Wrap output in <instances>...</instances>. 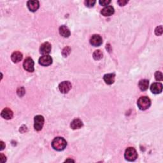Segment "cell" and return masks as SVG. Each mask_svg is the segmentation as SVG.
<instances>
[{"label": "cell", "mask_w": 163, "mask_h": 163, "mask_svg": "<svg viewBox=\"0 0 163 163\" xmlns=\"http://www.w3.org/2000/svg\"><path fill=\"white\" fill-rule=\"evenodd\" d=\"M67 146V142L62 137L55 138L52 142V148L57 151H62L65 149Z\"/></svg>", "instance_id": "cell-1"}, {"label": "cell", "mask_w": 163, "mask_h": 163, "mask_svg": "<svg viewBox=\"0 0 163 163\" xmlns=\"http://www.w3.org/2000/svg\"><path fill=\"white\" fill-rule=\"evenodd\" d=\"M137 104L141 110H145L150 107L151 104L150 99L147 96H142L138 100Z\"/></svg>", "instance_id": "cell-2"}, {"label": "cell", "mask_w": 163, "mask_h": 163, "mask_svg": "<svg viewBox=\"0 0 163 163\" xmlns=\"http://www.w3.org/2000/svg\"><path fill=\"white\" fill-rule=\"evenodd\" d=\"M124 157H125L127 161H134L138 157V153L137 150L133 148V147H128L125 151Z\"/></svg>", "instance_id": "cell-3"}, {"label": "cell", "mask_w": 163, "mask_h": 163, "mask_svg": "<svg viewBox=\"0 0 163 163\" xmlns=\"http://www.w3.org/2000/svg\"><path fill=\"white\" fill-rule=\"evenodd\" d=\"M34 129L39 131L42 129V127L44 126L45 119L44 117L41 115H36L34 117Z\"/></svg>", "instance_id": "cell-4"}, {"label": "cell", "mask_w": 163, "mask_h": 163, "mask_svg": "<svg viewBox=\"0 0 163 163\" xmlns=\"http://www.w3.org/2000/svg\"><path fill=\"white\" fill-rule=\"evenodd\" d=\"M34 61L31 57H28L24 60V63H23V66L25 70L29 72H33L34 70Z\"/></svg>", "instance_id": "cell-5"}, {"label": "cell", "mask_w": 163, "mask_h": 163, "mask_svg": "<svg viewBox=\"0 0 163 163\" xmlns=\"http://www.w3.org/2000/svg\"><path fill=\"white\" fill-rule=\"evenodd\" d=\"M71 84L69 81H64L59 85V89L62 93H67L71 89Z\"/></svg>", "instance_id": "cell-6"}, {"label": "cell", "mask_w": 163, "mask_h": 163, "mask_svg": "<svg viewBox=\"0 0 163 163\" xmlns=\"http://www.w3.org/2000/svg\"><path fill=\"white\" fill-rule=\"evenodd\" d=\"M38 62H39V64L43 66H48L52 63V58L49 55L43 56L40 58Z\"/></svg>", "instance_id": "cell-7"}, {"label": "cell", "mask_w": 163, "mask_h": 163, "mask_svg": "<svg viewBox=\"0 0 163 163\" xmlns=\"http://www.w3.org/2000/svg\"><path fill=\"white\" fill-rule=\"evenodd\" d=\"M91 44L94 46H99L102 44L103 40L102 38L99 34H94L90 39Z\"/></svg>", "instance_id": "cell-8"}, {"label": "cell", "mask_w": 163, "mask_h": 163, "mask_svg": "<svg viewBox=\"0 0 163 163\" xmlns=\"http://www.w3.org/2000/svg\"><path fill=\"white\" fill-rule=\"evenodd\" d=\"M51 49H52L51 45H50L49 42H45L43 44H41L40 49V51L41 54L45 56V55H47V54H49L50 52H51Z\"/></svg>", "instance_id": "cell-9"}, {"label": "cell", "mask_w": 163, "mask_h": 163, "mask_svg": "<svg viewBox=\"0 0 163 163\" xmlns=\"http://www.w3.org/2000/svg\"><path fill=\"white\" fill-rule=\"evenodd\" d=\"M150 91L155 94H158L162 91V84L159 82L154 83L150 87Z\"/></svg>", "instance_id": "cell-10"}, {"label": "cell", "mask_w": 163, "mask_h": 163, "mask_svg": "<svg viewBox=\"0 0 163 163\" xmlns=\"http://www.w3.org/2000/svg\"><path fill=\"white\" fill-rule=\"evenodd\" d=\"M115 12L114 8L112 6H107L102 10L101 14L104 17H109L113 15Z\"/></svg>", "instance_id": "cell-11"}, {"label": "cell", "mask_w": 163, "mask_h": 163, "mask_svg": "<svg viewBox=\"0 0 163 163\" xmlns=\"http://www.w3.org/2000/svg\"><path fill=\"white\" fill-rule=\"evenodd\" d=\"M28 7L31 11L34 12L40 7V3L38 1H28Z\"/></svg>", "instance_id": "cell-12"}, {"label": "cell", "mask_w": 163, "mask_h": 163, "mask_svg": "<svg viewBox=\"0 0 163 163\" xmlns=\"http://www.w3.org/2000/svg\"><path fill=\"white\" fill-rule=\"evenodd\" d=\"M13 112L11 110H10V108H5V109H3L1 112V117L5 119H6V120H10L11 119V118L13 117Z\"/></svg>", "instance_id": "cell-13"}, {"label": "cell", "mask_w": 163, "mask_h": 163, "mask_svg": "<svg viewBox=\"0 0 163 163\" xmlns=\"http://www.w3.org/2000/svg\"><path fill=\"white\" fill-rule=\"evenodd\" d=\"M115 75L114 73H108V74L104 75L103 76V80L105 82V83L108 85H112L115 82Z\"/></svg>", "instance_id": "cell-14"}, {"label": "cell", "mask_w": 163, "mask_h": 163, "mask_svg": "<svg viewBox=\"0 0 163 163\" xmlns=\"http://www.w3.org/2000/svg\"><path fill=\"white\" fill-rule=\"evenodd\" d=\"M11 59L15 63H19L22 59V54L19 51H15L11 54Z\"/></svg>", "instance_id": "cell-15"}, {"label": "cell", "mask_w": 163, "mask_h": 163, "mask_svg": "<svg viewBox=\"0 0 163 163\" xmlns=\"http://www.w3.org/2000/svg\"><path fill=\"white\" fill-rule=\"evenodd\" d=\"M59 33L64 38H68L71 34L69 29L66 26H61L59 28Z\"/></svg>", "instance_id": "cell-16"}, {"label": "cell", "mask_w": 163, "mask_h": 163, "mask_svg": "<svg viewBox=\"0 0 163 163\" xmlns=\"http://www.w3.org/2000/svg\"><path fill=\"white\" fill-rule=\"evenodd\" d=\"M83 126V122L79 119H74L71 123V127L73 129H78Z\"/></svg>", "instance_id": "cell-17"}, {"label": "cell", "mask_w": 163, "mask_h": 163, "mask_svg": "<svg viewBox=\"0 0 163 163\" xmlns=\"http://www.w3.org/2000/svg\"><path fill=\"white\" fill-rule=\"evenodd\" d=\"M149 85V80L143 79V80H142L139 81V82L138 84V86H139V89H140L141 91H145L148 89Z\"/></svg>", "instance_id": "cell-18"}, {"label": "cell", "mask_w": 163, "mask_h": 163, "mask_svg": "<svg viewBox=\"0 0 163 163\" xmlns=\"http://www.w3.org/2000/svg\"><path fill=\"white\" fill-rule=\"evenodd\" d=\"M103 57V53L99 50H97L93 53V58L96 61L100 60Z\"/></svg>", "instance_id": "cell-19"}, {"label": "cell", "mask_w": 163, "mask_h": 163, "mask_svg": "<svg viewBox=\"0 0 163 163\" xmlns=\"http://www.w3.org/2000/svg\"><path fill=\"white\" fill-rule=\"evenodd\" d=\"M162 32H163V29H162V26L157 27L156 29H155V34H156L157 36H161L162 34Z\"/></svg>", "instance_id": "cell-20"}, {"label": "cell", "mask_w": 163, "mask_h": 163, "mask_svg": "<svg viewBox=\"0 0 163 163\" xmlns=\"http://www.w3.org/2000/svg\"><path fill=\"white\" fill-rule=\"evenodd\" d=\"M155 78L157 81H162L163 80L162 73L160 71H156L155 73Z\"/></svg>", "instance_id": "cell-21"}, {"label": "cell", "mask_w": 163, "mask_h": 163, "mask_svg": "<svg viewBox=\"0 0 163 163\" xmlns=\"http://www.w3.org/2000/svg\"><path fill=\"white\" fill-rule=\"evenodd\" d=\"M71 52V49L67 46V47H65L63 50V55L64 57H67L69 54Z\"/></svg>", "instance_id": "cell-22"}, {"label": "cell", "mask_w": 163, "mask_h": 163, "mask_svg": "<svg viewBox=\"0 0 163 163\" xmlns=\"http://www.w3.org/2000/svg\"><path fill=\"white\" fill-rule=\"evenodd\" d=\"M96 3V1H92V0H88L85 1V5L87 7H92Z\"/></svg>", "instance_id": "cell-23"}, {"label": "cell", "mask_w": 163, "mask_h": 163, "mask_svg": "<svg viewBox=\"0 0 163 163\" xmlns=\"http://www.w3.org/2000/svg\"><path fill=\"white\" fill-rule=\"evenodd\" d=\"M111 1L110 0H102V1H99V3L102 6H107L110 3Z\"/></svg>", "instance_id": "cell-24"}, {"label": "cell", "mask_w": 163, "mask_h": 163, "mask_svg": "<svg viewBox=\"0 0 163 163\" xmlns=\"http://www.w3.org/2000/svg\"><path fill=\"white\" fill-rule=\"evenodd\" d=\"M24 93H25V91H24V87H21V88H19V89H18V91H17V94H18L19 96H22L24 94Z\"/></svg>", "instance_id": "cell-25"}, {"label": "cell", "mask_w": 163, "mask_h": 163, "mask_svg": "<svg viewBox=\"0 0 163 163\" xmlns=\"http://www.w3.org/2000/svg\"><path fill=\"white\" fill-rule=\"evenodd\" d=\"M119 5L121 6H125L126 4L128 3L127 1H125V0H119V1H117Z\"/></svg>", "instance_id": "cell-26"}, {"label": "cell", "mask_w": 163, "mask_h": 163, "mask_svg": "<svg viewBox=\"0 0 163 163\" xmlns=\"http://www.w3.org/2000/svg\"><path fill=\"white\" fill-rule=\"evenodd\" d=\"M0 161H1L2 163H4L6 161V157L3 154H1V155H0Z\"/></svg>", "instance_id": "cell-27"}, {"label": "cell", "mask_w": 163, "mask_h": 163, "mask_svg": "<svg viewBox=\"0 0 163 163\" xmlns=\"http://www.w3.org/2000/svg\"><path fill=\"white\" fill-rule=\"evenodd\" d=\"M4 148H5V145L4 144L3 142H1V150H3L4 149Z\"/></svg>", "instance_id": "cell-28"}]
</instances>
